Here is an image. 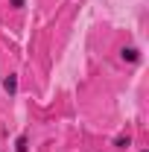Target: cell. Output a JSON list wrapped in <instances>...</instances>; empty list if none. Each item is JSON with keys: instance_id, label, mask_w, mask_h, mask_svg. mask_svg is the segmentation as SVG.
<instances>
[{"instance_id": "cell-1", "label": "cell", "mask_w": 149, "mask_h": 152, "mask_svg": "<svg viewBox=\"0 0 149 152\" xmlns=\"http://www.w3.org/2000/svg\"><path fill=\"white\" fill-rule=\"evenodd\" d=\"M120 58L129 61V64H137V61H140V50H137V47H123V50H120Z\"/></svg>"}, {"instance_id": "cell-2", "label": "cell", "mask_w": 149, "mask_h": 152, "mask_svg": "<svg viewBox=\"0 0 149 152\" xmlns=\"http://www.w3.org/2000/svg\"><path fill=\"white\" fill-rule=\"evenodd\" d=\"M3 91H6L9 96L18 94V73H9L6 79H3Z\"/></svg>"}, {"instance_id": "cell-3", "label": "cell", "mask_w": 149, "mask_h": 152, "mask_svg": "<svg viewBox=\"0 0 149 152\" xmlns=\"http://www.w3.org/2000/svg\"><path fill=\"white\" fill-rule=\"evenodd\" d=\"M29 149V143H26V132L18 134V140H15V152H26Z\"/></svg>"}, {"instance_id": "cell-4", "label": "cell", "mask_w": 149, "mask_h": 152, "mask_svg": "<svg viewBox=\"0 0 149 152\" xmlns=\"http://www.w3.org/2000/svg\"><path fill=\"white\" fill-rule=\"evenodd\" d=\"M129 143H131V137H129V134H120V137L114 140V146H120V149H126Z\"/></svg>"}, {"instance_id": "cell-5", "label": "cell", "mask_w": 149, "mask_h": 152, "mask_svg": "<svg viewBox=\"0 0 149 152\" xmlns=\"http://www.w3.org/2000/svg\"><path fill=\"white\" fill-rule=\"evenodd\" d=\"M9 3H12L15 9H23V6H26V0H9Z\"/></svg>"}, {"instance_id": "cell-6", "label": "cell", "mask_w": 149, "mask_h": 152, "mask_svg": "<svg viewBox=\"0 0 149 152\" xmlns=\"http://www.w3.org/2000/svg\"><path fill=\"white\" fill-rule=\"evenodd\" d=\"M140 152H146V149H140Z\"/></svg>"}]
</instances>
